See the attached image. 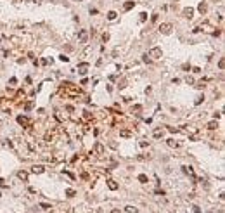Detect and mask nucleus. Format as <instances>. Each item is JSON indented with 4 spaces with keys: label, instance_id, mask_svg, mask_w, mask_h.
Listing matches in <instances>:
<instances>
[{
    "label": "nucleus",
    "instance_id": "nucleus-28",
    "mask_svg": "<svg viewBox=\"0 0 225 213\" xmlns=\"http://www.w3.org/2000/svg\"><path fill=\"white\" fill-rule=\"evenodd\" d=\"M185 82H187L189 85H192V83H194V78H192V76H187V78H185Z\"/></svg>",
    "mask_w": 225,
    "mask_h": 213
},
{
    "label": "nucleus",
    "instance_id": "nucleus-15",
    "mask_svg": "<svg viewBox=\"0 0 225 213\" xmlns=\"http://www.w3.org/2000/svg\"><path fill=\"white\" fill-rule=\"evenodd\" d=\"M116 16H118V14H116L114 11H111V12H107V19H109V21H114V19H116Z\"/></svg>",
    "mask_w": 225,
    "mask_h": 213
},
{
    "label": "nucleus",
    "instance_id": "nucleus-5",
    "mask_svg": "<svg viewBox=\"0 0 225 213\" xmlns=\"http://www.w3.org/2000/svg\"><path fill=\"white\" fill-rule=\"evenodd\" d=\"M87 38H88V33H87L85 30H82V31L78 33V40L82 42V43H85V42H87Z\"/></svg>",
    "mask_w": 225,
    "mask_h": 213
},
{
    "label": "nucleus",
    "instance_id": "nucleus-20",
    "mask_svg": "<svg viewBox=\"0 0 225 213\" xmlns=\"http://www.w3.org/2000/svg\"><path fill=\"white\" fill-rule=\"evenodd\" d=\"M139 182L146 184V182H147V175H144V173H142V175H139Z\"/></svg>",
    "mask_w": 225,
    "mask_h": 213
},
{
    "label": "nucleus",
    "instance_id": "nucleus-3",
    "mask_svg": "<svg viewBox=\"0 0 225 213\" xmlns=\"http://www.w3.org/2000/svg\"><path fill=\"white\" fill-rule=\"evenodd\" d=\"M17 123L23 125V127H30V125H31V120H28L26 116H17Z\"/></svg>",
    "mask_w": 225,
    "mask_h": 213
},
{
    "label": "nucleus",
    "instance_id": "nucleus-24",
    "mask_svg": "<svg viewBox=\"0 0 225 213\" xmlns=\"http://www.w3.org/2000/svg\"><path fill=\"white\" fill-rule=\"evenodd\" d=\"M59 59H61L62 62H68V61H69V57H66L64 54H61V56H59Z\"/></svg>",
    "mask_w": 225,
    "mask_h": 213
},
{
    "label": "nucleus",
    "instance_id": "nucleus-12",
    "mask_svg": "<svg viewBox=\"0 0 225 213\" xmlns=\"http://www.w3.org/2000/svg\"><path fill=\"white\" fill-rule=\"evenodd\" d=\"M182 170H184V173H187V175H191V177H194V170H192V166H182Z\"/></svg>",
    "mask_w": 225,
    "mask_h": 213
},
{
    "label": "nucleus",
    "instance_id": "nucleus-4",
    "mask_svg": "<svg viewBox=\"0 0 225 213\" xmlns=\"http://www.w3.org/2000/svg\"><path fill=\"white\" fill-rule=\"evenodd\" d=\"M87 71H88V62H80L78 64V73L80 75H85Z\"/></svg>",
    "mask_w": 225,
    "mask_h": 213
},
{
    "label": "nucleus",
    "instance_id": "nucleus-13",
    "mask_svg": "<svg viewBox=\"0 0 225 213\" xmlns=\"http://www.w3.org/2000/svg\"><path fill=\"white\" fill-rule=\"evenodd\" d=\"M17 177H19L21 180H24V182H26V180H28V173L21 170V172H17Z\"/></svg>",
    "mask_w": 225,
    "mask_h": 213
},
{
    "label": "nucleus",
    "instance_id": "nucleus-21",
    "mask_svg": "<svg viewBox=\"0 0 225 213\" xmlns=\"http://www.w3.org/2000/svg\"><path fill=\"white\" fill-rule=\"evenodd\" d=\"M75 194H76V192H75L73 189H68V191H66V196H68V197H73Z\"/></svg>",
    "mask_w": 225,
    "mask_h": 213
},
{
    "label": "nucleus",
    "instance_id": "nucleus-26",
    "mask_svg": "<svg viewBox=\"0 0 225 213\" xmlns=\"http://www.w3.org/2000/svg\"><path fill=\"white\" fill-rule=\"evenodd\" d=\"M146 19H147V14H146V12H142V14H140V23H144Z\"/></svg>",
    "mask_w": 225,
    "mask_h": 213
},
{
    "label": "nucleus",
    "instance_id": "nucleus-25",
    "mask_svg": "<svg viewBox=\"0 0 225 213\" xmlns=\"http://www.w3.org/2000/svg\"><path fill=\"white\" fill-rule=\"evenodd\" d=\"M31 107H33V102H26V106H24V109H26V111H30Z\"/></svg>",
    "mask_w": 225,
    "mask_h": 213
},
{
    "label": "nucleus",
    "instance_id": "nucleus-9",
    "mask_svg": "<svg viewBox=\"0 0 225 213\" xmlns=\"http://www.w3.org/2000/svg\"><path fill=\"white\" fill-rule=\"evenodd\" d=\"M198 30H204V31H211V30H215V28H211V26H209V23H206V21H204V23H203L199 28H198Z\"/></svg>",
    "mask_w": 225,
    "mask_h": 213
},
{
    "label": "nucleus",
    "instance_id": "nucleus-17",
    "mask_svg": "<svg viewBox=\"0 0 225 213\" xmlns=\"http://www.w3.org/2000/svg\"><path fill=\"white\" fill-rule=\"evenodd\" d=\"M168 146H170V147H178V142H175V140H173V139H168Z\"/></svg>",
    "mask_w": 225,
    "mask_h": 213
},
{
    "label": "nucleus",
    "instance_id": "nucleus-19",
    "mask_svg": "<svg viewBox=\"0 0 225 213\" xmlns=\"http://www.w3.org/2000/svg\"><path fill=\"white\" fill-rule=\"evenodd\" d=\"M216 127H218V123H216V121H209V123H208V128H209V130H215Z\"/></svg>",
    "mask_w": 225,
    "mask_h": 213
},
{
    "label": "nucleus",
    "instance_id": "nucleus-34",
    "mask_svg": "<svg viewBox=\"0 0 225 213\" xmlns=\"http://www.w3.org/2000/svg\"><path fill=\"white\" fill-rule=\"evenodd\" d=\"M123 87H126V80H121L120 82V89H123Z\"/></svg>",
    "mask_w": 225,
    "mask_h": 213
},
{
    "label": "nucleus",
    "instance_id": "nucleus-23",
    "mask_svg": "<svg viewBox=\"0 0 225 213\" xmlns=\"http://www.w3.org/2000/svg\"><path fill=\"white\" fill-rule=\"evenodd\" d=\"M154 137H163V130H154Z\"/></svg>",
    "mask_w": 225,
    "mask_h": 213
},
{
    "label": "nucleus",
    "instance_id": "nucleus-37",
    "mask_svg": "<svg viewBox=\"0 0 225 213\" xmlns=\"http://www.w3.org/2000/svg\"><path fill=\"white\" fill-rule=\"evenodd\" d=\"M33 2H35V4H40V2H42V0H33Z\"/></svg>",
    "mask_w": 225,
    "mask_h": 213
},
{
    "label": "nucleus",
    "instance_id": "nucleus-6",
    "mask_svg": "<svg viewBox=\"0 0 225 213\" xmlns=\"http://www.w3.org/2000/svg\"><path fill=\"white\" fill-rule=\"evenodd\" d=\"M184 16H185L187 19H192V16H194V9H191V7L184 9Z\"/></svg>",
    "mask_w": 225,
    "mask_h": 213
},
{
    "label": "nucleus",
    "instance_id": "nucleus-38",
    "mask_svg": "<svg viewBox=\"0 0 225 213\" xmlns=\"http://www.w3.org/2000/svg\"><path fill=\"white\" fill-rule=\"evenodd\" d=\"M111 213H120V211H118V210H113V211H111Z\"/></svg>",
    "mask_w": 225,
    "mask_h": 213
},
{
    "label": "nucleus",
    "instance_id": "nucleus-7",
    "mask_svg": "<svg viewBox=\"0 0 225 213\" xmlns=\"http://www.w3.org/2000/svg\"><path fill=\"white\" fill-rule=\"evenodd\" d=\"M93 151H95L97 154H104V146H102V144H99V142H97L95 146H93Z\"/></svg>",
    "mask_w": 225,
    "mask_h": 213
},
{
    "label": "nucleus",
    "instance_id": "nucleus-36",
    "mask_svg": "<svg viewBox=\"0 0 225 213\" xmlns=\"http://www.w3.org/2000/svg\"><path fill=\"white\" fill-rule=\"evenodd\" d=\"M66 109H68L69 113H73V111H75V107H73V106H66Z\"/></svg>",
    "mask_w": 225,
    "mask_h": 213
},
{
    "label": "nucleus",
    "instance_id": "nucleus-2",
    "mask_svg": "<svg viewBox=\"0 0 225 213\" xmlns=\"http://www.w3.org/2000/svg\"><path fill=\"white\" fill-rule=\"evenodd\" d=\"M171 30H173V26H171L170 23H163V24H159V31H161L163 35H170V33H171Z\"/></svg>",
    "mask_w": 225,
    "mask_h": 213
},
{
    "label": "nucleus",
    "instance_id": "nucleus-16",
    "mask_svg": "<svg viewBox=\"0 0 225 213\" xmlns=\"http://www.w3.org/2000/svg\"><path fill=\"white\" fill-rule=\"evenodd\" d=\"M125 210H126V213H139V210H137L135 206H126Z\"/></svg>",
    "mask_w": 225,
    "mask_h": 213
},
{
    "label": "nucleus",
    "instance_id": "nucleus-35",
    "mask_svg": "<svg viewBox=\"0 0 225 213\" xmlns=\"http://www.w3.org/2000/svg\"><path fill=\"white\" fill-rule=\"evenodd\" d=\"M102 40H104V42L109 40V33H104V35H102Z\"/></svg>",
    "mask_w": 225,
    "mask_h": 213
},
{
    "label": "nucleus",
    "instance_id": "nucleus-22",
    "mask_svg": "<svg viewBox=\"0 0 225 213\" xmlns=\"http://www.w3.org/2000/svg\"><path fill=\"white\" fill-rule=\"evenodd\" d=\"M40 206H42L43 210H52V206H50V204H49V203H42V204H40Z\"/></svg>",
    "mask_w": 225,
    "mask_h": 213
},
{
    "label": "nucleus",
    "instance_id": "nucleus-10",
    "mask_svg": "<svg viewBox=\"0 0 225 213\" xmlns=\"http://www.w3.org/2000/svg\"><path fill=\"white\" fill-rule=\"evenodd\" d=\"M107 187H109L111 191H116V189H118L120 185H118V184H116L114 180H111V179H109V180H107Z\"/></svg>",
    "mask_w": 225,
    "mask_h": 213
},
{
    "label": "nucleus",
    "instance_id": "nucleus-40",
    "mask_svg": "<svg viewBox=\"0 0 225 213\" xmlns=\"http://www.w3.org/2000/svg\"><path fill=\"white\" fill-rule=\"evenodd\" d=\"M75 2H82V0H75Z\"/></svg>",
    "mask_w": 225,
    "mask_h": 213
},
{
    "label": "nucleus",
    "instance_id": "nucleus-30",
    "mask_svg": "<svg viewBox=\"0 0 225 213\" xmlns=\"http://www.w3.org/2000/svg\"><path fill=\"white\" fill-rule=\"evenodd\" d=\"M203 101H204V97H203V95H199V97H198V99H196V104H201V102H203Z\"/></svg>",
    "mask_w": 225,
    "mask_h": 213
},
{
    "label": "nucleus",
    "instance_id": "nucleus-11",
    "mask_svg": "<svg viewBox=\"0 0 225 213\" xmlns=\"http://www.w3.org/2000/svg\"><path fill=\"white\" fill-rule=\"evenodd\" d=\"M198 11H199L201 14H206V11H208V5H206L204 2H201V4H199V7H198Z\"/></svg>",
    "mask_w": 225,
    "mask_h": 213
},
{
    "label": "nucleus",
    "instance_id": "nucleus-18",
    "mask_svg": "<svg viewBox=\"0 0 225 213\" xmlns=\"http://www.w3.org/2000/svg\"><path fill=\"white\" fill-rule=\"evenodd\" d=\"M120 135H121V137H132V132H128V130H121V132H120Z\"/></svg>",
    "mask_w": 225,
    "mask_h": 213
},
{
    "label": "nucleus",
    "instance_id": "nucleus-32",
    "mask_svg": "<svg viewBox=\"0 0 225 213\" xmlns=\"http://www.w3.org/2000/svg\"><path fill=\"white\" fill-rule=\"evenodd\" d=\"M147 146H149V140H142L140 142V147H147Z\"/></svg>",
    "mask_w": 225,
    "mask_h": 213
},
{
    "label": "nucleus",
    "instance_id": "nucleus-29",
    "mask_svg": "<svg viewBox=\"0 0 225 213\" xmlns=\"http://www.w3.org/2000/svg\"><path fill=\"white\" fill-rule=\"evenodd\" d=\"M0 187H2V189H5V187H7V182H5L4 179H0Z\"/></svg>",
    "mask_w": 225,
    "mask_h": 213
},
{
    "label": "nucleus",
    "instance_id": "nucleus-8",
    "mask_svg": "<svg viewBox=\"0 0 225 213\" xmlns=\"http://www.w3.org/2000/svg\"><path fill=\"white\" fill-rule=\"evenodd\" d=\"M43 170H45V168H43V165H35V166L31 168L33 173H43Z\"/></svg>",
    "mask_w": 225,
    "mask_h": 213
},
{
    "label": "nucleus",
    "instance_id": "nucleus-33",
    "mask_svg": "<svg viewBox=\"0 0 225 213\" xmlns=\"http://www.w3.org/2000/svg\"><path fill=\"white\" fill-rule=\"evenodd\" d=\"M192 211H194V213H201V208H199V206H192Z\"/></svg>",
    "mask_w": 225,
    "mask_h": 213
},
{
    "label": "nucleus",
    "instance_id": "nucleus-1",
    "mask_svg": "<svg viewBox=\"0 0 225 213\" xmlns=\"http://www.w3.org/2000/svg\"><path fill=\"white\" fill-rule=\"evenodd\" d=\"M149 57H152V59H159V57L163 56V50H161V47H154V49H151L149 50V54H147Z\"/></svg>",
    "mask_w": 225,
    "mask_h": 213
},
{
    "label": "nucleus",
    "instance_id": "nucleus-39",
    "mask_svg": "<svg viewBox=\"0 0 225 213\" xmlns=\"http://www.w3.org/2000/svg\"><path fill=\"white\" fill-rule=\"evenodd\" d=\"M14 2H23V0H14Z\"/></svg>",
    "mask_w": 225,
    "mask_h": 213
},
{
    "label": "nucleus",
    "instance_id": "nucleus-27",
    "mask_svg": "<svg viewBox=\"0 0 225 213\" xmlns=\"http://www.w3.org/2000/svg\"><path fill=\"white\" fill-rule=\"evenodd\" d=\"M218 68H220V69H223V68H225V61H223V59H220V61H218Z\"/></svg>",
    "mask_w": 225,
    "mask_h": 213
},
{
    "label": "nucleus",
    "instance_id": "nucleus-31",
    "mask_svg": "<svg viewBox=\"0 0 225 213\" xmlns=\"http://www.w3.org/2000/svg\"><path fill=\"white\" fill-rule=\"evenodd\" d=\"M142 57H144V62H151V57H149L147 54H144Z\"/></svg>",
    "mask_w": 225,
    "mask_h": 213
},
{
    "label": "nucleus",
    "instance_id": "nucleus-14",
    "mask_svg": "<svg viewBox=\"0 0 225 213\" xmlns=\"http://www.w3.org/2000/svg\"><path fill=\"white\" fill-rule=\"evenodd\" d=\"M133 5H135V2H126L125 5H123V9H125V11H130V9H133Z\"/></svg>",
    "mask_w": 225,
    "mask_h": 213
}]
</instances>
